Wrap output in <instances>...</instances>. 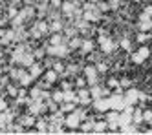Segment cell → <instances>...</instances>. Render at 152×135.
<instances>
[{
    "instance_id": "d6986e66",
    "label": "cell",
    "mask_w": 152,
    "mask_h": 135,
    "mask_svg": "<svg viewBox=\"0 0 152 135\" xmlns=\"http://www.w3.org/2000/svg\"><path fill=\"white\" fill-rule=\"evenodd\" d=\"M53 100H55V102H64V91L53 93Z\"/></svg>"
},
{
    "instance_id": "7c38bea8",
    "label": "cell",
    "mask_w": 152,
    "mask_h": 135,
    "mask_svg": "<svg viewBox=\"0 0 152 135\" xmlns=\"http://www.w3.org/2000/svg\"><path fill=\"white\" fill-rule=\"evenodd\" d=\"M132 122H134V124H139V122H143V111L134 110V111H132Z\"/></svg>"
},
{
    "instance_id": "44dd1931",
    "label": "cell",
    "mask_w": 152,
    "mask_h": 135,
    "mask_svg": "<svg viewBox=\"0 0 152 135\" xmlns=\"http://www.w3.org/2000/svg\"><path fill=\"white\" fill-rule=\"evenodd\" d=\"M73 108H75V102L72 100L70 104H62V106H61V111H72Z\"/></svg>"
},
{
    "instance_id": "d6a6232c",
    "label": "cell",
    "mask_w": 152,
    "mask_h": 135,
    "mask_svg": "<svg viewBox=\"0 0 152 135\" xmlns=\"http://www.w3.org/2000/svg\"><path fill=\"white\" fill-rule=\"evenodd\" d=\"M13 2H18V0H13Z\"/></svg>"
},
{
    "instance_id": "277c9868",
    "label": "cell",
    "mask_w": 152,
    "mask_h": 135,
    "mask_svg": "<svg viewBox=\"0 0 152 135\" xmlns=\"http://www.w3.org/2000/svg\"><path fill=\"white\" fill-rule=\"evenodd\" d=\"M94 106H95V110H97V111H106V110H110V99H106V97H99V99H95Z\"/></svg>"
},
{
    "instance_id": "9c48e42d",
    "label": "cell",
    "mask_w": 152,
    "mask_h": 135,
    "mask_svg": "<svg viewBox=\"0 0 152 135\" xmlns=\"http://www.w3.org/2000/svg\"><path fill=\"white\" fill-rule=\"evenodd\" d=\"M77 99H79V102H81V104H90V102H92L90 91H86V89H83V88H79V91H77Z\"/></svg>"
},
{
    "instance_id": "30bf717a",
    "label": "cell",
    "mask_w": 152,
    "mask_h": 135,
    "mask_svg": "<svg viewBox=\"0 0 152 135\" xmlns=\"http://www.w3.org/2000/svg\"><path fill=\"white\" fill-rule=\"evenodd\" d=\"M75 7H77V6L72 4V2H62V4H61V9H62V13H64V15H72Z\"/></svg>"
},
{
    "instance_id": "603a6c76",
    "label": "cell",
    "mask_w": 152,
    "mask_h": 135,
    "mask_svg": "<svg viewBox=\"0 0 152 135\" xmlns=\"http://www.w3.org/2000/svg\"><path fill=\"white\" fill-rule=\"evenodd\" d=\"M143 120H147V122L152 120V111H150V110H147L145 113H143Z\"/></svg>"
},
{
    "instance_id": "7a4b0ae2",
    "label": "cell",
    "mask_w": 152,
    "mask_h": 135,
    "mask_svg": "<svg viewBox=\"0 0 152 135\" xmlns=\"http://www.w3.org/2000/svg\"><path fill=\"white\" fill-rule=\"evenodd\" d=\"M123 99H125L126 106H134L137 102V99H139V91L137 89H128L126 93H123Z\"/></svg>"
},
{
    "instance_id": "e0dca14e",
    "label": "cell",
    "mask_w": 152,
    "mask_h": 135,
    "mask_svg": "<svg viewBox=\"0 0 152 135\" xmlns=\"http://www.w3.org/2000/svg\"><path fill=\"white\" fill-rule=\"evenodd\" d=\"M31 81H33V77H31L29 73L26 75V73H22V75H20V84H22V86H28V84H31Z\"/></svg>"
},
{
    "instance_id": "52a82bcc",
    "label": "cell",
    "mask_w": 152,
    "mask_h": 135,
    "mask_svg": "<svg viewBox=\"0 0 152 135\" xmlns=\"http://www.w3.org/2000/svg\"><path fill=\"white\" fill-rule=\"evenodd\" d=\"M117 124L119 126H126V124H132V113L130 111H121L117 117Z\"/></svg>"
},
{
    "instance_id": "2e32d148",
    "label": "cell",
    "mask_w": 152,
    "mask_h": 135,
    "mask_svg": "<svg viewBox=\"0 0 152 135\" xmlns=\"http://www.w3.org/2000/svg\"><path fill=\"white\" fill-rule=\"evenodd\" d=\"M81 48H83V51H84V53H90V51L94 49V42H92V40H83Z\"/></svg>"
},
{
    "instance_id": "4dcf8cb0",
    "label": "cell",
    "mask_w": 152,
    "mask_h": 135,
    "mask_svg": "<svg viewBox=\"0 0 152 135\" xmlns=\"http://www.w3.org/2000/svg\"><path fill=\"white\" fill-rule=\"evenodd\" d=\"M90 2H92V4H99V0H90Z\"/></svg>"
},
{
    "instance_id": "7402d4cb",
    "label": "cell",
    "mask_w": 152,
    "mask_h": 135,
    "mask_svg": "<svg viewBox=\"0 0 152 135\" xmlns=\"http://www.w3.org/2000/svg\"><path fill=\"white\" fill-rule=\"evenodd\" d=\"M81 44H83V40H81V38H73V40H72V44H70V48H79Z\"/></svg>"
},
{
    "instance_id": "5b68a950",
    "label": "cell",
    "mask_w": 152,
    "mask_h": 135,
    "mask_svg": "<svg viewBox=\"0 0 152 135\" xmlns=\"http://www.w3.org/2000/svg\"><path fill=\"white\" fill-rule=\"evenodd\" d=\"M64 122H66V126L72 128V130H75V128H79V126H81V119H79V115L75 113V111H73V113H70Z\"/></svg>"
},
{
    "instance_id": "f1b7e54d",
    "label": "cell",
    "mask_w": 152,
    "mask_h": 135,
    "mask_svg": "<svg viewBox=\"0 0 152 135\" xmlns=\"http://www.w3.org/2000/svg\"><path fill=\"white\" fill-rule=\"evenodd\" d=\"M97 71H106V66L104 64H99V66H97Z\"/></svg>"
},
{
    "instance_id": "cb8c5ba5",
    "label": "cell",
    "mask_w": 152,
    "mask_h": 135,
    "mask_svg": "<svg viewBox=\"0 0 152 135\" xmlns=\"http://www.w3.org/2000/svg\"><path fill=\"white\" fill-rule=\"evenodd\" d=\"M121 46H123L125 49H128V48H130V40H128V38H123V40H121Z\"/></svg>"
},
{
    "instance_id": "484cf974",
    "label": "cell",
    "mask_w": 152,
    "mask_h": 135,
    "mask_svg": "<svg viewBox=\"0 0 152 135\" xmlns=\"http://www.w3.org/2000/svg\"><path fill=\"white\" fill-rule=\"evenodd\" d=\"M119 86H130V81H128V78H123V81L119 82Z\"/></svg>"
},
{
    "instance_id": "5bb4252c",
    "label": "cell",
    "mask_w": 152,
    "mask_h": 135,
    "mask_svg": "<svg viewBox=\"0 0 152 135\" xmlns=\"http://www.w3.org/2000/svg\"><path fill=\"white\" fill-rule=\"evenodd\" d=\"M148 38H150V31H139V35H137L136 40H137L139 44H145Z\"/></svg>"
},
{
    "instance_id": "d4e9b609",
    "label": "cell",
    "mask_w": 152,
    "mask_h": 135,
    "mask_svg": "<svg viewBox=\"0 0 152 135\" xmlns=\"http://www.w3.org/2000/svg\"><path fill=\"white\" fill-rule=\"evenodd\" d=\"M108 86H110V88H117V86H119V82L115 81V78H112V81L108 82Z\"/></svg>"
},
{
    "instance_id": "3957f363",
    "label": "cell",
    "mask_w": 152,
    "mask_h": 135,
    "mask_svg": "<svg viewBox=\"0 0 152 135\" xmlns=\"http://www.w3.org/2000/svg\"><path fill=\"white\" fill-rule=\"evenodd\" d=\"M84 77H86V81H88L92 86L97 84V68L95 66H86L84 68Z\"/></svg>"
},
{
    "instance_id": "6da1fadb",
    "label": "cell",
    "mask_w": 152,
    "mask_h": 135,
    "mask_svg": "<svg viewBox=\"0 0 152 135\" xmlns=\"http://www.w3.org/2000/svg\"><path fill=\"white\" fill-rule=\"evenodd\" d=\"M150 57V49L147 48V46H143V48H139L134 55H132V60L136 62V64H141L143 60H147Z\"/></svg>"
},
{
    "instance_id": "4316f807",
    "label": "cell",
    "mask_w": 152,
    "mask_h": 135,
    "mask_svg": "<svg viewBox=\"0 0 152 135\" xmlns=\"http://www.w3.org/2000/svg\"><path fill=\"white\" fill-rule=\"evenodd\" d=\"M84 82H86L84 78H77V88H83V86H84Z\"/></svg>"
},
{
    "instance_id": "ba28073f",
    "label": "cell",
    "mask_w": 152,
    "mask_h": 135,
    "mask_svg": "<svg viewBox=\"0 0 152 135\" xmlns=\"http://www.w3.org/2000/svg\"><path fill=\"white\" fill-rule=\"evenodd\" d=\"M99 42H101L103 53H112V49H114V42H112V38H106V37H99Z\"/></svg>"
},
{
    "instance_id": "4fadbf2b",
    "label": "cell",
    "mask_w": 152,
    "mask_h": 135,
    "mask_svg": "<svg viewBox=\"0 0 152 135\" xmlns=\"http://www.w3.org/2000/svg\"><path fill=\"white\" fill-rule=\"evenodd\" d=\"M150 29H152V18L139 22V31H150Z\"/></svg>"
},
{
    "instance_id": "e575fe53",
    "label": "cell",
    "mask_w": 152,
    "mask_h": 135,
    "mask_svg": "<svg viewBox=\"0 0 152 135\" xmlns=\"http://www.w3.org/2000/svg\"><path fill=\"white\" fill-rule=\"evenodd\" d=\"M137 2H139V0H137Z\"/></svg>"
},
{
    "instance_id": "8fae6325",
    "label": "cell",
    "mask_w": 152,
    "mask_h": 135,
    "mask_svg": "<svg viewBox=\"0 0 152 135\" xmlns=\"http://www.w3.org/2000/svg\"><path fill=\"white\" fill-rule=\"evenodd\" d=\"M57 71L55 70H48L46 71V75H44V78H46V84H51V82H55L57 81Z\"/></svg>"
},
{
    "instance_id": "ac0fdd59",
    "label": "cell",
    "mask_w": 152,
    "mask_h": 135,
    "mask_svg": "<svg viewBox=\"0 0 152 135\" xmlns=\"http://www.w3.org/2000/svg\"><path fill=\"white\" fill-rule=\"evenodd\" d=\"M108 126V122H95L94 124V131H104Z\"/></svg>"
},
{
    "instance_id": "9a60e30c",
    "label": "cell",
    "mask_w": 152,
    "mask_h": 135,
    "mask_svg": "<svg viewBox=\"0 0 152 135\" xmlns=\"http://www.w3.org/2000/svg\"><path fill=\"white\" fill-rule=\"evenodd\" d=\"M40 71H42V70H40V66H39V64H35V62H33V64L29 66V75L33 77V78H35V77H39V75H40Z\"/></svg>"
},
{
    "instance_id": "83f0119b",
    "label": "cell",
    "mask_w": 152,
    "mask_h": 135,
    "mask_svg": "<svg viewBox=\"0 0 152 135\" xmlns=\"http://www.w3.org/2000/svg\"><path fill=\"white\" fill-rule=\"evenodd\" d=\"M53 68H55V71H57V73H61V71L64 70V68H62L61 64H55V66H53Z\"/></svg>"
},
{
    "instance_id": "836d02e7",
    "label": "cell",
    "mask_w": 152,
    "mask_h": 135,
    "mask_svg": "<svg viewBox=\"0 0 152 135\" xmlns=\"http://www.w3.org/2000/svg\"><path fill=\"white\" fill-rule=\"evenodd\" d=\"M150 133H152V128H150Z\"/></svg>"
},
{
    "instance_id": "1f68e13d",
    "label": "cell",
    "mask_w": 152,
    "mask_h": 135,
    "mask_svg": "<svg viewBox=\"0 0 152 135\" xmlns=\"http://www.w3.org/2000/svg\"><path fill=\"white\" fill-rule=\"evenodd\" d=\"M35 2H42V0H35Z\"/></svg>"
},
{
    "instance_id": "f546056e",
    "label": "cell",
    "mask_w": 152,
    "mask_h": 135,
    "mask_svg": "<svg viewBox=\"0 0 152 135\" xmlns=\"http://www.w3.org/2000/svg\"><path fill=\"white\" fill-rule=\"evenodd\" d=\"M37 126H39V130H42V131H44V130H46V124H44V122H42V120L39 122V124H37Z\"/></svg>"
},
{
    "instance_id": "ffe728a7",
    "label": "cell",
    "mask_w": 152,
    "mask_h": 135,
    "mask_svg": "<svg viewBox=\"0 0 152 135\" xmlns=\"http://www.w3.org/2000/svg\"><path fill=\"white\" fill-rule=\"evenodd\" d=\"M50 29H53V31H61V29H62V22H59V20H55V22H51V26H50Z\"/></svg>"
},
{
    "instance_id": "8992f818",
    "label": "cell",
    "mask_w": 152,
    "mask_h": 135,
    "mask_svg": "<svg viewBox=\"0 0 152 135\" xmlns=\"http://www.w3.org/2000/svg\"><path fill=\"white\" fill-rule=\"evenodd\" d=\"M68 48L62 46V44H59V46H51L50 48V55H55V57H66L68 55Z\"/></svg>"
}]
</instances>
